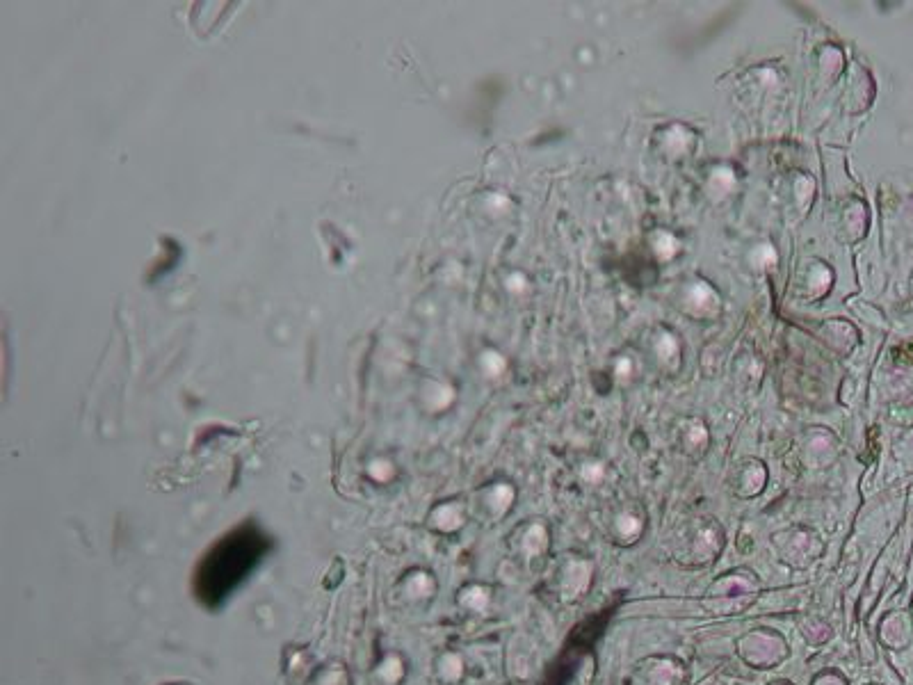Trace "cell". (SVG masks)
<instances>
[{
  "instance_id": "cell-3",
  "label": "cell",
  "mask_w": 913,
  "mask_h": 685,
  "mask_svg": "<svg viewBox=\"0 0 913 685\" xmlns=\"http://www.w3.org/2000/svg\"><path fill=\"white\" fill-rule=\"evenodd\" d=\"M683 679L681 665H676L674 660L651 658L637 667L630 685H678Z\"/></svg>"
},
{
  "instance_id": "cell-4",
  "label": "cell",
  "mask_w": 913,
  "mask_h": 685,
  "mask_svg": "<svg viewBox=\"0 0 913 685\" xmlns=\"http://www.w3.org/2000/svg\"><path fill=\"white\" fill-rule=\"evenodd\" d=\"M589 583H592V564L583 558H569L562 578L564 599L576 601L578 596L585 594Z\"/></svg>"
},
{
  "instance_id": "cell-9",
  "label": "cell",
  "mask_w": 913,
  "mask_h": 685,
  "mask_svg": "<svg viewBox=\"0 0 913 685\" xmlns=\"http://www.w3.org/2000/svg\"><path fill=\"white\" fill-rule=\"evenodd\" d=\"M583 475H585V480H589V482H596V480H599L601 475H603V469H601L599 464H594V466H589V469H585V473H583Z\"/></svg>"
},
{
  "instance_id": "cell-11",
  "label": "cell",
  "mask_w": 913,
  "mask_h": 685,
  "mask_svg": "<svg viewBox=\"0 0 913 685\" xmlns=\"http://www.w3.org/2000/svg\"><path fill=\"white\" fill-rule=\"evenodd\" d=\"M779 685H783V683H779Z\"/></svg>"
},
{
  "instance_id": "cell-1",
  "label": "cell",
  "mask_w": 913,
  "mask_h": 685,
  "mask_svg": "<svg viewBox=\"0 0 913 685\" xmlns=\"http://www.w3.org/2000/svg\"><path fill=\"white\" fill-rule=\"evenodd\" d=\"M738 647H740V656L745 658L749 665L761 667V670H767V667L781 663V660L788 654L786 642H783L779 635L763 633V631L745 635V638L740 640Z\"/></svg>"
},
{
  "instance_id": "cell-10",
  "label": "cell",
  "mask_w": 913,
  "mask_h": 685,
  "mask_svg": "<svg viewBox=\"0 0 913 685\" xmlns=\"http://www.w3.org/2000/svg\"><path fill=\"white\" fill-rule=\"evenodd\" d=\"M911 612H913V606H911Z\"/></svg>"
},
{
  "instance_id": "cell-2",
  "label": "cell",
  "mask_w": 913,
  "mask_h": 685,
  "mask_svg": "<svg viewBox=\"0 0 913 685\" xmlns=\"http://www.w3.org/2000/svg\"><path fill=\"white\" fill-rule=\"evenodd\" d=\"M774 544H777L779 560L793 564V567H809V564L818 560V555L822 551L818 537H813L811 533H793L788 535V539H783L779 535L774 537Z\"/></svg>"
},
{
  "instance_id": "cell-7",
  "label": "cell",
  "mask_w": 913,
  "mask_h": 685,
  "mask_svg": "<svg viewBox=\"0 0 913 685\" xmlns=\"http://www.w3.org/2000/svg\"><path fill=\"white\" fill-rule=\"evenodd\" d=\"M640 530H642V521L640 519L630 517V514H626V517L619 519V533L624 535L626 539H635L637 535H640Z\"/></svg>"
},
{
  "instance_id": "cell-5",
  "label": "cell",
  "mask_w": 913,
  "mask_h": 685,
  "mask_svg": "<svg viewBox=\"0 0 913 685\" xmlns=\"http://www.w3.org/2000/svg\"><path fill=\"white\" fill-rule=\"evenodd\" d=\"M879 638L895 651L907 649L913 638V628H911V619L904 615V612H893L888 615L882 626H879Z\"/></svg>"
},
{
  "instance_id": "cell-8",
  "label": "cell",
  "mask_w": 913,
  "mask_h": 685,
  "mask_svg": "<svg viewBox=\"0 0 913 685\" xmlns=\"http://www.w3.org/2000/svg\"><path fill=\"white\" fill-rule=\"evenodd\" d=\"M813 685H845V683H843V679H838L836 674H822L815 679Z\"/></svg>"
},
{
  "instance_id": "cell-6",
  "label": "cell",
  "mask_w": 913,
  "mask_h": 685,
  "mask_svg": "<svg viewBox=\"0 0 913 685\" xmlns=\"http://www.w3.org/2000/svg\"><path fill=\"white\" fill-rule=\"evenodd\" d=\"M749 587H751V583H749L747 578H742V576L735 578V574H733V576H729V578L719 580V583L713 587V590H710V594H713V596H726V599H731V596H745V594H749Z\"/></svg>"
}]
</instances>
